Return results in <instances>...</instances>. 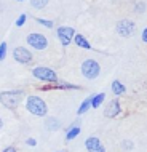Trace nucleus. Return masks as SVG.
Here are the masks:
<instances>
[{"label":"nucleus","instance_id":"f3484780","mask_svg":"<svg viewBox=\"0 0 147 152\" xmlns=\"http://www.w3.org/2000/svg\"><path fill=\"white\" fill-rule=\"evenodd\" d=\"M7 48H8L7 42H2V43H0V61L5 59V56H7Z\"/></svg>","mask_w":147,"mask_h":152},{"label":"nucleus","instance_id":"a211bd4d","mask_svg":"<svg viewBox=\"0 0 147 152\" xmlns=\"http://www.w3.org/2000/svg\"><path fill=\"white\" fill-rule=\"evenodd\" d=\"M42 26H47V27H53V21H48V19H43V18H39L37 19Z\"/></svg>","mask_w":147,"mask_h":152},{"label":"nucleus","instance_id":"4468645a","mask_svg":"<svg viewBox=\"0 0 147 152\" xmlns=\"http://www.w3.org/2000/svg\"><path fill=\"white\" fill-rule=\"evenodd\" d=\"M112 91L115 94H123L125 93V85L118 80H114L112 82Z\"/></svg>","mask_w":147,"mask_h":152},{"label":"nucleus","instance_id":"0eeeda50","mask_svg":"<svg viewBox=\"0 0 147 152\" xmlns=\"http://www.w3.org/2000/svg\"><path fill=\"white\" fill-rule=\"evenodd\" d=\"M75 37V31L69 26H61L58 29V39L61 40L63 47H67L69 43L72 42V39Z\"/></svg>","mask_w":147,"mask_h":152},{"label":"nucleus","instance_id":"20e7f679","mask_svg":"<svg viewBox=\"0 0 147 152\" xmlns=\"http://www.w3.org/2000/svg\"><path fill=\"white\" fill-rule=\"evenodd\" d=\"M34 77H37L39 80H43V82H58V75H56V72L53 71L50 67H43V66H39V67H35L34 71Z\"/></svg>","mask_w":147,"mask_h":152},{"label":"nucleus","instance_id":"f8f14e48","mask_svg":"<svg viewBox=\"0 0 147 152\" xmlns=\"http://www.w3.org/2000/svg\"><path fill=\"white\" fill-rule=\"evenodd\" d=\"M74 40H75V43L79 45V47H82V48H85V50H90V48H91V45L88 43V40L85 39L83 35H80V34H77L75 37H74Z\"/></svg>","mask_w":147,"mask_h":152},{"label":"nucleus","instance_id":"39448f33","mask_svg":"<svg viewBox=\"0 0 147 152\" xmlns=\"http://www.w3.org/2000/svg\"><path fill=\"white\" fill-rule=\"evenodd\" d=\"M27 43L29 47L35 48V50H45L48 47V40L43 34H39V32H32V34L27 35Z\"/></svg>","mask_w":147,"mask_h":152},{"label":"nucleus","instance_id":"4be33fe9","mask_svg":"<svg viewBox=\"0 0 147 152\" xmlns=\"http://www.w3.org/2000/svg\"><path fill=\"white\" fill-rule=\"evenodd\" d=\"M2 152H16V147H13V146H10V147H5Z\"/></svg>","mask_w":147,"mask_h":152},{"label":"nucleus","instance_id":"a878e982","mask_svg":"<svg viewBox=\"0 0 147 152\" xmlns=\"http://www.w3.org/2000/svg\"><path fill=\"white\" fill-rule=\"evenodd\" d=\"M3 126V120H2V117H0V128Z\"/></svg>","mask_w":147,"mask_h":152},{"label":"nucleus","instance_id":"9d476101","mask_svg":"<svg viewBox=\"0 0 147 152\" xmlns=\"http://www.w3.org/2000/svg\"><path fill=\"white\" fill-rule=\"evenodd\" d=\"M120 110H122V107H120V104H118V101L114 99V101H110L109 104H107V107H106V110H104V115L112 118V117L118 115V114H120Z\"/></svg>","mask_w":147,"mask_h":152},{"label":"nucleus","instance_id":"6ab92c4d","mask_svg":"<svg viewBox=\"0 0 147 152\" xmlns=\"http://www.w3.org/2000/svg\"><path fill=\"white\" fill-rule=\"evenodd\" d=\"M31 5L34 7V8H43V7H47L48 5V2H31Z\"/></svg>","mask_w":147,"mask_h":152},{"label":"nucleus","instance_id":"bb28decb","mask_svg":"<svg viewBox=\"0 0 147 152\" xmlns=\"http://www.w3.org/2000/svg\"><path fill=\"white\" fill-rule=\"evenodd\" d=\"M56 152H63V151H56Z\"/></svg>","mask_w":147,"mask_h":152},{"label":"nucleus","instance_id":"423d86ee","mask_svg":"<svg viewBox=\"0 0 147 152\" xmlns=\"http://www.w3.org/2000/svg\"><path fill=\"white\" fill-rule=\"evenodd\" d=\"M136 31V24L134 21H130V19H123L117 24V32L122 37H131Z\"/></svg>","mask_w":147,"mask_h":152},{"label":"nucleus","instance_id":"9b49d317","mask_svg":"<svg viewBox=\"0 0 147 152\" xmlns=\"http://www.w3.org/2000/svg\"><path fill=\"white\" fill-rule=\"evenodd\" d=\"M45 126H47L48 130H51V131H58L61 128V123L58 118H55V117H48L47 120H45Z\"/></svg>","mask_w":147,"mask_h":152},{"label":"nucleus","instance_id":"2eb2a0df","mask_svg":"<svg viewBox=\"0 0 147 152\" xmlns=\"http://www.w3.org/2000/svg\"><path fill=\"white\" fill-rule=\"evenodd\" d=\"M79 133H80V126H79V125L71 126V128L67 130V133H66V139H67V141H71V139H74Z\"/></svg>","mask_w":147,"mask_h":152},{"label":"nucleus","instance_id":"412c9836","mask_svg":"<svg viewBox=\"0 0 147 152\" xmlns=\"http://www.w3.org/2000/svg\"><path fill=\"white\" fill-rule=\"evenodd\" d=\"M134 10H138L139 13L144 11V3H134Z\"/></svg>","mask_w":147,"mask_h":152},{"label":"nucleus","instance_id":"1a4fd4ad","mask_svg":"<svg viewBox=\"0 0 147 152\" xmlns=\"http://www.w3.org/2000/svg\"><path fill=\"white\" fill-rule=\"evenodd\" d=\"M85 146H87L88 152H106L104 146L101 144V141L96 136H90L87 141H85Z\"/></svg>","mask_w":147,"mask_h":152},{"label":"nucleus","instance_id":"dca6fc26","mask_svg":"<svg viewBox=\"0 0 147 152\" xmlns=\"http://www.w3.org/2000/svg\"><path fill=\"white\" fill-rule=\"evenodd\" d=\"M91 98H93V96L87 98V99H85V101L80 104V107H79V115H82V114H85V112H87V110H88L90 107H91Z\"/></svg>","mask_w":147,"mask_h":152},{"label":"nucleus","instance_id":"393cba45","mask_svg":"<svg viewBox=\"0 0 147 152\" xmlns=\"http://www.w3.org/2000/svg\"><path fill=\"white\" fill-rule=\"evenodd\" d=\"M123 146H125V147H128V149H131V147H133V142H131V141H125V142H123Z\"/></svg>","mask_w":147,"mask_h":152},{"label":"nucleus","instance_id":"aec40b11","mask_svg":"<svg viewBox=\"0 0 147 152\" xmlns=\"http://www.w3.org/2000/svg\"><path fill=\"white\" fill-rule=\"evenodd\" d=\"M26 18H27L26 15H21V16L18 18V21H16V26H19V27L24 26V23H26Z\"/></svg>","mask_w":147,"mask_h":152},{"label":"nucleus","instance_id":"ddd939ff","mask_svg":"<svg viewBox=\"0 0 147 152\" xmlns=\"http://www.w3.org/2000/svg\"><path fill=\"white\" fill-rule=\"evenodd\" d=\"M104 98H106V94H104V93L95 94V96L91 98V106H93L95 109H98V107H99V106L104 102Z\"/></svg>","mask_w":147,"mask_h":152},{"label":"nucleus","instance_id":"f257e3e1","mask_svg":"<svg viewBox=\"0 0 147 152\" xmlns=\"http://www.w3.org/2000/svg\"><path fill=\"white\" fill-rule=\"evenodd\" d=\"M24 93L21 90H10V91H2L0 93V102L7 109H16L23 101Z\"/></svg>","mask_w":147,"mask_h":152},{"label":"nucleus","instance_id":"5701e85b","mask_svg":"<svg viewBox=\"0 0 147 152\" xmlns=\"http://www.w3.org/2000/svg\"><path fill=\"white\" fill-rule=\"evenodd\" d=\"M26 142H27V146H35L37 144V141H35V139H32V138H29Z\"/></svg>","mask_w":147,"mask_h":152},{"label":"nucleus","instance_id":"7ed1b4c3","mask_svg":"<svg viewBox=\"0 0 147 152\" xmlns=\"http://www.w3.org/2000/svg\"><path fill=\"white\" fill-rule=\"evenodd\" d=\"M101 72V66L98 64V61L95 59H85L82 63V74L87 77L88 80H95Z\"/></svg>","mask_w":147,"mask_h":152},{"label":"nucleus","instance_id":"f03ea898","mask_svg":"<svg viewBox=\"0 0 147 152\" xmlns=\"http://www.w3.org/2000/svg\"><path fill=\"white\" fill-rule=\"evenodd\" d=\"M26 109L29 110L31 114L34 115H39V117H45L48 112V107H47V102H45L42 98L39 96H27L26 99Z\"/></svg>","mask_w":147,"mask_h":152},{"label":"nucleus","instance_id":"b1692460","mask_svg":"<svg viewBox=\"0 0 147 152\" xmlns=\"http://www.w3.org/2000/svg\"><path fill=\"white\" fill-rule=\"evenodd\" d=\"M142 42L147 43V27H146L144 31H142Z\"/></svg>","mask_w":147,"mask_h":152},{"label":"nucleus","instance_id":"6e6552de","mask_svg":"<svg viewBox=\"0 0 147 152\" xmlns=\"http://www.w3.org/2000/svg\"><path fill=\"white\" fill-rule=\"evenodd\" d=\"M13 58H15V61H18L21 64H27L32 61V53L24 47H16L13 50Z\"/></svg>","mask_w":147,"mask_h":152}]
</instances>
